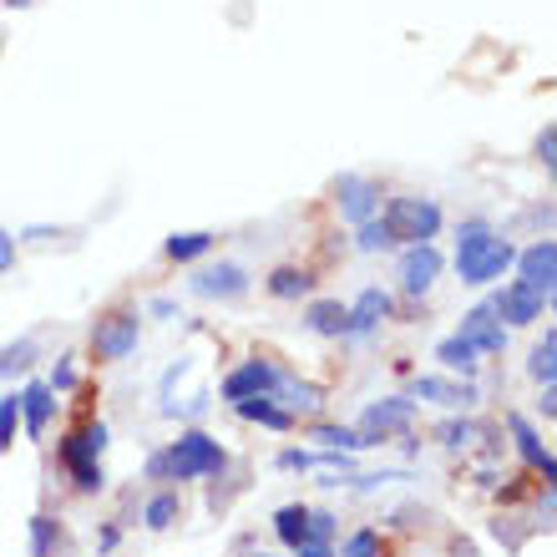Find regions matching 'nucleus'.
Masks as SVG:
<instances>
[{"instance_id": "1", "label": "nucleus", "mask_w": 557, "mask_h": 557, "mask_svg": "<svg viewBox=\"0 0 557 557\" xmlns=\"http://www.w3.org/2000/svg\"><path fill=\"white\" fill-rule=\"evenodd\" d=\"M512 259L517 249L492 223L471 219L456 228V274H461V284H492V278H502L512 269Z\"/></svg>"}, {"instance_id": "2", "label": "nucleus", "mask_w": 557, "mask_h": 557, "mask_svg": "<svg viewBox=\"0 0 557 557\" xmlns=\"http://www.w3.org/2000/svg\"><path fill=\"white\" fill-rule=\"evenodd\" d=\"M152 476H168V482H198V476H223L228 471V451L208 431H183V436L168 446L162 456L147 461Z\"/></svg>"}, {"instance_id": "3", "label": "nucleus", "mask_w": 557, "mask_h": 557, "mask_svg": "<svg viewBox=\"0 0 557 557\" xmlns=\"http://www.w3.org/2000/svg\"><path fill=\"white\" fill-rule=\"evenodd\" d=\"M102 446H107V425L102 421H82L61 436L57 456L66 476L76 482V492H102Z\"/></svg>"}, {"instance_id": "4", "label": "nucleus", "mask_w": 557, "mask_h": 557, "mask_svg": "<svg viewBox=\"0 0 557 557\" xmlns=\"http://www.w3.org/2000/svg\"><path fill=\"white\" fill-rule=\"evenodd\" d=\"M381 223L391 228L396 244H431L441 234V208L431 198H416V193H396V198H385V213Z\"/></svg>"}, {"instance_id": "5", "label": "nucleus", "mask_w": 557, "mask_h": 557, "mask_svg": "<svg viewBox=\"0 0 557 557\" xmlns=\"http://www.w3.org/2000/svg\"><path fill=\"white\" fill-rule=\"evenodd\" d=\"M137 339H143V314L137 309H107L91 324V360L97 366H117V360H127L137 350Z\"/></svg>"}, {"instance_id": "6", "label": "nucleus", "mask_w": 557, "mask_h": 557, "mask_svg": "<svg viewBox=\"0 0 557 557\" xmlns=\"http://www.w3.org/2000/svg\"><path fill=\"white\" fill-rule=\"evenodd\" d=\"M284 370L269 360V355H253L249 366H238L228 381H223V400H249V396H274Z\"/></svg>"}, {"instance_id": "7", "label": "nucleus", "mask_w": 557, "mask_h": 557, "mask_svg": "<svg viewBox=\"0 0 557 557\" xmlns=\"http://www.w3.org/2000/svg\"><path fill=\"white\" fill-rule=\"evenodd\" d=\"M512 264H517V284H528V289H537V294L557 289V244L553 238H537L532 249L517 253Z\"/></svg>"}, {"instance_id": "8", "label": "nucleus", "mask_w": 557, "mask_h": 557, "mask_svg": "<svg viewBox=\"0 0 557 557\" xmlns=\"http://www.w3.org/2000/svg\"><path fill=\"white\" fill-rule=\"evenodd\" d=\"M547 305H553V294H537V289H528V284H507V289L492 299V314L507 324H532V320H543Z\"/></svg>"}, {"instance_id": "9", "label": "nucleus", "mask_w": 557, "mask_h": 557, "mask_svg": "<svg viewBox=\"0 0 557 557\" xmlns=\"http://www.w3.org/2000/svg\"><path fill=\"white\" fill-rule=\"evenodd\" d=\"M436 278H441V253L431 244H411V249L400 253V289L411 294V299H421Z\"/></svg>"}, {"instance_id": "10", "label": "nucleus", "mask_w": 557, "mask_h": 557, "mask_svg": "<svg viewBox=\"0 0 557 557\" xmlns=\"http://www.w3.org/2000/svg\"><path fill=\"white\" fill-rule=\"evenodd\" d=\"M456 335L467 339L476 355H502V345H507V324L492 314V305H476L467 320H461V330H456Z\"/></svg>"}, {"instance_id": "11", "label": "nucleus", "mask_w": 557, "mask_h": 557, "mask_svg": "<svg viewBox=\"0 0 557 557\" xmlns=\"http://www.w3.org/2000/svg\"><path fill=\"white\" fill-rule=\"evenodd\" d=\"M416 421V400H406V396H391V400H375V406H370L366 411V431H360V436H366V446H375V436H391V431H406V425Z\"/></svg>"}, {"instance_id": "12", "label": "nucleus", "mask_w": 557, "mask_h": 557, "mask_svg": "<svg viewBox=\"0 0 557 557\" xmlns=\"http://www.w3.org/2000/svg\"><path fill=\"white\" fill-rule=\"evenodd\" d=\"M335 203H339V213L350 223H366V219H375V208H381V188L370 183V177H339L335 183Z\"/></svg>"}, {"instance_id": "13", "label": "nucleus", "mask_w": 557, "mask_h": 557, "mask_svg": "<svg viewBox=\"0 0 557 557\" xmlns=\"http://www.w3.org/2000/svg\"><path fill=\"white\" fill-rule=\"evenodd\" d=\"M391 314H396V299L385 289H366L350 309H345V335H370V330H381Z\"/></svg>"}, {"instance_id": "14", "label": "nucleus", "mask_w": 557, "mask_h": 557, "mask_svg": "<svg viewBox=\"0 0 557 557\" xmlns=\"http://www.w3.org/2000/svg\"><path fill=\"white\" fill-rule=\"evenodd\" d=\"M244 289H249L244 264H208L193 274V294H203V299H238Z\"/></svg>"}, {"instance_id": "15", "label": "nucleus", "mask_w": 557, "mask_h": 557, "mask_svg": "<svg viewBox=\"0 0 557 557\" xmlns=\"http://www.w3.org/2000/svg\"><path fill=\"white\" fill-rule=\"evenodd\" d=\"M51 416H57V391L46 381H30L26 391H21V421H26V436L41 441L46 425H51Z\"/></svg>"}, {"instance_id": "16", "label": "nucleus", "mask_w": 557, "mask_h": 557, "mask_svg": "<svg viewBox=\"0 0 557 557\" xmlns=\"http://www.w3.org/2000/svg\"><path fill=\"white\" fill-rule=\"evenodd\" d=\"M234 411L244 421H259L269 431H294V411L289 406H274V396H249V400H234Z\"/></svg>"}, {"instance_id": "17", "label": "nucleus", "mask_w": 557, "mask_h": 557, "mask_svg": "<svg viewBox=\"0 0 557 557\" xmlns=\"http://www.w3.org/2000/svg\"><path fill=\"white\" fill-rule=\"evenodd\" d=\"M507 425H512V436H517V446H522V456H528V467L543 471L547 482H553V451H547L543 436L528 425V416H507Z\"/></svg>"}, {"instance_id": "18", "label": "nucleus", "mask_w": 557, "mask_h": 557, "mask_svg": "<svg viewBox=\"0 0 557 557\" xmlns=\"http://www.w3.org/2000/svg\"><path fill=\"white\" fill-rule=\"evenodd\" d=\"M274 532L284 547H305L309 543V507L305 502H289V507H278L274 512Z\"/></svg>"}, {"instance_id": "19", "label": "nucleus", "mask_w": 557, "mask_h": 557, "mask_svg": "<svg viewBox=\"0 0 557 557\" xmlns=\"http://www.w3.org/2000/svg\"><path fill=\"white\" fill-rule=\"evenodd\" d=\"M269 294H274V299H309V294H314V274H309V269H294V264H278L274 274H269Z\"/></svg>"}, {"instance_id": "20", "label": "nucleus", "mask_w": 557, "mask_h": 557, "mask_svg": "<svg viewBox=\"0 0 557 557\" xmlns=\"http://www.w3.org/2000/svg\"><path fill=\"white\" fill-rule=\"evenodd\" d=\"M406 400H441V406H471L476 391L471 385H451V381H411V396Z\"/></svg>"}, {"instance_id": "21", "label": "nucleus", "mask_w": 557, "mask_h": 557, "mask_svg": "<svg viewBox=\"0 0 557 557\" xmlns=\"http://www.w3.org/2000/svg\"><path fill=\"white\" fill-rule=\"evenodd\" d=\"M213 244H219V234H173L162 244V253H168L173 264H193V259L213 253Z\"/></svg>"}, {"instance_id": "22", "label": "nucleus", "mask_w": 557, "mask_h": 557, "mask_svg": "<svg viewBox=\"0 0 557 557\" xmlns=\"http://www.w3.org/2000/svg\"><path fill=\"white\" fill-rule=\"evenodd\" d=\"M305 324L314 335H345V305L339 299H314L305 309Z\"/></svg>"}, {"instance_id": "23", "label": "nucleus", "mask_w": 557, "mask_h": 557, "mask_svg": "<svg viewBox=\"0 0 557 557\" xmlns=\"http://www.w3.org/2000/svg\"><path fill=\"white\" fill-rule=\"evenodd\" d=\"M436 360H441V366H446V370H461L467 381H471V375H476V350H471V345H467V339H461V335L441 339V345H436Z\"/></svg>"}, {"instance_id": "24", "label": "nucleus", "mask_w": 557, "mask_h": 557, "mask_svg": "<svg viewBox=\"0 0 557 557\" xmlns=\"http://www.w3.org/2000/svg\"><path fill=\"white\" fill-rule=\"evenodd\" d=\"M532 381H543V391H553V375H557V330H543V345L532 350Z\"/></svg>"}, {"instance_id": "25", "label": "nucleus", "mask_w": 557, "mask_h": 557, "mask_svg": "<svg viewBox=\"0 0 557 557\" xmlns=\"http://www.w3.org/2000/svg\"><path fill=\"white\" fill-rule=\"evenodd\" d=\"M177 517H183V502H177V492H162V497H152L147 502V512H143V522L152 532H168L177 522Z\"/></svg>"}, {"instance_id": "26", "label": "nucleus", "mask_w": 557, "mask_h": 557, "mask_svg": "<svg viewBox=\"0 0 557 557\" xmlns=\"http://www.w3.org/2000/svg\"><path fill=\"white\" fill-rule=\"evenodd\" d=\"M309 436L324 441L330 451H366V436H360V431H350V425H314Z\"/></svg>"}, {"instance_id": "27", "label": "nucleus", "mask_w": 557, "mask_h": 557, "mask_svg": "<svg viewBox=\"0 0 557 557\" xmlns=\"http://www.w3.org/2000/svg\"><path fill=\"white\" fill-rule=\"evenodd\" d=\"M30 360H36V339H15V345H5V350H0V381H11V375L30 370Z\"/></svg>"}, {"instance_id": "28", "label": "nucleus", "mask_w": 557, "mask_h": 557, "mask_svg": "<svg viewBox=\"0 0 557 557\" xmlns=\"http://www.w3.org/2000/svg\"><path fill=\"white\" fill-rule=\"evenodd\" d=\"M339 557H391V543L375 528H360V532H350V543H345Z\"/></svg>"}, {"instance_id": "29", "label": "nucleus", "mask_w": 557, "mask_h": 557, "mask_svg": "<svg viewBox=\"0 0 557 557\" xmlns=\"http://www.w3.org/2000/svg\"><path fill=\"white\" fill-rule=\"evenodd\" d=\"M355 249H360V253H385V249H396V238H391V228H385L381 219H366V223H360Z\"/></svg>"}, {"instance_id": "30", "label": "nucleus", "mask_w": 557, "mask_h": 557, "mask_svg": "<svg viewBox=\"0 0 557 557\" xmlns=\"http://www.w3.org/2000/svg\"><path fill=\"white\" fill-rule=\"evenodd\" d=\"M61 543V528L51 522V517H30V553L36 557H51Z\"/></svg>"}, {"instance_id": "31", "label": "nucleus", "mask_w": 557, "mask_h": 557, "mask_svg": "<svg viewBox=\"0 0 557 557\" xmlns=\"http://www.w3.org/2000/svg\"><path fill=\"white\" fill-rule=\"evenodd\" d=\"M436 441H441V446H451V451H467V446H476V441H482V431H476L471 421H446L436 431Z\"/></svg>"}, {"instance_id": "32", "label": "nucleus", "mask_w": 557, "mask_h": 557, "mask_svg": "<svg viewBox=\"0 0 557 557\" xmlns=\"http://www.w3.org/2000/svg\"><path fill=\"white\" fill-rule=\"evenodd\" d=\"M15 421H21V391H15V396H0V451L15 446Z\"/></svg>"}, {"instance_id": "33", "label": "nucleus", "mask_w": 557, "mask_h": 557, "mask_svg": "<svg viewBox=\"0 0 557 557\" xmlns=\"http://www.w3.org/2000/svg\"><path fill=\"white\" fill-rule=\"evenodd\" d=\"M335 537V517L330 512H309V543H330Z\"/></svg>"}, {"instance_id": "34", "label": "nucleus", "mask_w": 557, "mask_h": 557, "mask_svg": "<svg viewBox=\"0 0 557 557\" xmlns=\"http://www.w3.org/2000/svg\"><path fill=\"white\" fill-rule=\"evenodd\" d=\"M46 385H51V391H72V385H76V370H72V360H61V366H57V375H51V381H46Z\"/></svg>"}, {"instance_id": "35", "label": "nucleus", "mask_w": 557, "mask_h": 557, "mask_svg": "<svg viewBox=\"0 0 557 557\" xmlns=\"http://www.w3.org/2000/svg\"><path fill=\"white\" fill-rule=\"evenodd\" d=\"M278 467H284V471H305V467H314V456H309V451H278Z\"/></svg>"}, {"instance_id": "36", "label": "nucleus", "mask_w": 557, "mask_h": 557, "mask_svg": "<svg viewBox=\"0 0 557 557\" xmlns=\"http://www.w3.org/2000/svg\"><path fill=\"white\" fill-rule=\"evenodd\" d=\"M537 158H543V168H553V162H557V133H553V127H543V143H537Z\"/></svg>"}, {"instance_id": "37", "label": "nucleus", "mask_w": 557, "mask_h": 557, "mask_svg": "<svg viewBox=\"0 0 557 557\" xmlns=\"http://www.w3.org/2000/svg\"><path fill=\"white\" fill-rule=\"evenodd\" d=\"M15 269V238L0 228V274H11Z\"/></svg>"}, {"instance_id": "38", "label": "nucleus", "mask_w": 557, "mask_h": 557, "mask_svg": "<svg viewBox=\"0 0 557 557\" xmlns=\"http://www.w3.org/2000/svg\"><path fill=\"white\" fill-rule=\"evenodd\" d=\"M294 557H335V547L330 543H305V547H294Z\"/></svg>"}, {"instance_id": "39", "label": "nucleus", "mask_w": 557, "mask_h": 557, "mask_svg": "<svg viewBox=\"0 0 557 557\" xmlns=\"http://www.w3.org/2000/svg\"><path fill=\"white\" fill-rule=\"evenodd\" d=\"M173 299H152V314H158V320H168V314H173Z\"/></svg>"}, {"instance_id": "40", "label": "nucleus", "mask_w": 557, "mask_h": 557, "mask_svg": "<svg viewBox=\"0 0 557 557\" xmlns=\"http://www.w3.org/2000/svg\"><path fill=\"white\" fill-rule=\"evenodd\" d=\"M5 5H30V0H5Z\"/></svg>"}, {"instance_id": "41", "label": "nucleus", "mask_w": 557, "mask_h": 557, "mask_svg": "<svg viewBox=\"0 0 557 557\" xmlns=\"http://www.w3.org/2000/svg\"><path fill=\"white\" fill-rule=\"evenodd\" d=\"M249 557H269V553H249Z\"/></svg>"}]
</instances>
